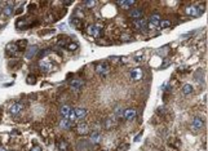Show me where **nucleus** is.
Segmentation results:
<instances>
[{
    "mask_svg": "<svg viewBox=\"0 0 208 151\" xmlns=\"http://www.w3.org/2000/svg\"><path fill=\"white\" fill-rule=\"evenodd\" d=\"M203 12H204V8L199 7V5H190V7L185 8V13L191 16V17H199V16H202Z\"/></svg>",
    "mask_w": 208,
    "mask_h": 151,
    "instance_id": "nucleus-1",
    "label": "nucleus"
},
{
    "mask_svg": "<svg viewBox=\"0 0 208 151\" xmlns=\"http://www.w3.org/2000/svg\"><path fill=\"white\" fill-rule=\"evenodd\" d=\"M101 25H88L87 29H85V31H87V34L89 35V36L92 38H100L101 36Z\"/></svg>",
    "mask_w": 208,
    "mask_h": 151,
    "instance_id": "nucleus-2",
    "label": "nucleus"
},
{
    "mask_svg": "<svg viewBox=\"0 0 208 151\" xmlns=\"http://www.w3.org/2000/svg\"><path fill=\"white\" fill-rule=\"evenodd\" d=\"M95 70H96L97 74H100V75L102 76V78H105V76L110 72V67L106 62H100V64H97L95 66Z\"/></svg>",
    "mask_w": 208,
    "mask_h": 151,
    "instance_id": "nucleus-3",
    "label": "nucleus"
},
{
    "mask_svg": "<svg viewBox=\"0 0 208 151\" xmlns=\"http://www.w3.org/2000/svg\"><path fill=\"white\" fill-rule=\"evenodd\" d=\"M76 133L79 134V136H87V134H89V133H91L89 125H88L87 123H84V122L78 123V125H76Z\"/></svg>",
    "mask_w": 208,
    "mask_h": 151,
    "instance_id": "nucleus-4",
    "label": "nucleus"
},
{
    "mask_svg": "<svg viewBox=\"0 0 208 151\" xmlns=\"http://www.w3.org/2000/svg\"><path fill=\"white\" fill-rule=\"evenodd\" d=\"M48 56L40 58V62H39V64H40V67L43 68V70H45V71H51L52 68H53V59L51 61V59L48 58Z\"/></svg>",
    "mask_w": 208,
    "mask_h": 151,
    "instance_id": "nucleus-5",
    "label": "nucleus"
},
{
    "mask_svg": "<svg viewBox=\"0 0 208 151\" xmlns=\"http://www.w3.org/2000/svg\"><path fill=\"white\" fill-rule=\"evenodd\" d=\"M129 17H131L133 21L141 20V18H143V10L141 9V8H135V9H131V10H129Z\"/></svg>",
    "mask_w": 208,
    "mask_h": 151,
    "instance_id": "nucleus-6",
    "label": "nucleus"
},
{
    "mask_svg": "<svg viewBox=\"0 0 208 151\" xmlns=\"http://www.w3.org/2000/svg\"><path fill=\"white\" fill-rule=\"evenodd\" d=\"M22 110H23V105H22L21 102H14L12 106H10L9 109V114L13 115V116H16V115L21 114Z\"/></svg>",
    "mask_w": 208,
    "mask_h": 151,
    "instance_id": "nucleus-7",
    "label": "nucleus"
},
{
    "mask_svg": "<svg viewBox=\"0 0 208 151\" xmlns=\"http://www.w3.org/2000/svg\"><path fill=\"white\" fill-rule=\"evenodd\" d=\"M38 53H39V46L38 45H31L30 48H27L26 53H25V57H26L27 59H31V58H34Z\"/></svg>",
    "mask_w": 208,
    "mask_h": 151,
    "instance_id": "nucleus-8",
    "label": "nucleus"
},
{
    "mask_svg": "<svg viewBox=\"0 0 208 151\" xmlns=\"http://www.w3.org/2000/svg\"><path fill=\"white\" fill-rule=\"evenodd\" d=\"M203 127H204V122H203V119H202V118H199V116L193 118V122H191V128H193L194 131L202 129Z\"/></svg>",
    "mask_w": 208,
    "mask_h": 151,
    "instance_id": "nucleus-9",
    "label": "nucleus"
},
{
    "mask_svg": "<svg viewBox=\"0 0 208 151\" xmlns=\"http://www.w3.org/2000/svg\"><path fill=\"white\" fill-rule=\"evenodd\" d=\"M115 125H116V118H115V116H109V118H106V120L104 122V128H105V129H107V131L113 129Z\"/></svg>",
    "mask_w": 208,
    "mask_h": 151,
    "instance_id": "nucleus-10",
    "label": "nucleus"
},
{
    "mask_svg": "<svg viewBox=\"0 0 208 151\" xmlns=\"http://www.w3.org/2000/svg\"><path fill=\"white\" fill-rule=\"evenodd\" d=\"M142 76H143V72H142V70H141L140 67L133 68V70L131 71V79H132L133 81L141 80V79H142Z\"/></svg>",
    "mask_w": 208,
    "mask_h": 151,
    "instance_id": "nucleus-11",
    "label": "nucleus"
},
{
    "mask_svg": "<svg viewBox=\"0 0 208 151\" xmlns=\"http://www.w3.org/2000/svg\"><path fill=\"white\" fill-rule=\"evenodd\" d=\"M133 25H135V27L137 30H140V31H143V30L148 29V20H145V18H141V20H137L133 22Z\"/></svg>",
    "mask_w": 208,
    "mask_h": 151,
    "instance_id": "nucleus-12",
    "label": "nucleus"
},
{
    "mask_svg": "<svg viewBox=\"0 0 208 151\" xmlns=\"http://www.w3.org/2000/svg\"><path fill=\"white\" fill-rule=\"evenodd\" d=\"M137 116V111L135 109H127L126 111L123 112V119L126 120H132Z\"/></svg>",
    "mask_w": 208,
    "mask_h": 151,
    "instance_id": "nucleus-13",
    "label": "nucleus"
},
{
    "mask_svg": "<svg viewBox=\"0 0 208 151\" xmlns=\"http://www.w3.org/2000/svg\"><path fill=\"white\" fill-rule=\"evenodd\" d=\"M14 8H13V3H7V5H5L4 8H3V14H4V17H10V16H13V13H14Z\"/></svg>",
    "mask_w": 208,
    "mask_h": 151,
    "instance_id": "nucleus-14",
    "label": "nucleus"
},
{
    "mask_svg": "<svg viewBox=\"0 0 208 151\" xmlns=\"http://www.w3.org/2000/svg\"><path fill=\"white\" fill-rule=\"evenodd\" d=\"M84 80H82V79H75V80H71L70 81V87L73 88L74 90H80L83 87H84Z\"/></svg>",
    "mask_w": 208,
    "mask_h": 151,
    "instance_id": "nucleus-15",
    "label": "nucleus"
},
{
    "mask_svg": "<svg viewBox=\"0 0 208 151\" xmlns=\"http://www.w3.org/2000/svg\"><path fill=\"white\" fill-rule=\"evenodd\" d=\"M18 45L16 43H9L7 45V52L10 54V56H16V54H18Z\"/></svg>",
    "mask_w": 208,
    "mask_h": 151,
    "instance_id": "nucleus-16",
    "label": "nucleus"
},
{
    "mask_svg": "<svg viewBox=\"0 0 208 151\" xmlns=\"http://www.w3.org/2000/svg\"><path fill=\"white\" fill-rule=\"evenodd\" d=\"M89 139L92 143H100L102 139V134L98 133V132H92V133H89Z\"/></svg>",
    "mask_w": 208,
    "mask_h": 151,
    "instance_id": "nucleus-17",
    "label": "nucleus"
},
{
    "mask_svg": "<svg viewBox=\"0 0 208 151\" xmlns=\"http://www.w3.org/2000/svg\"><path fill=\"white\" fill-rule=\"evenodd\" d=\"M74 112H75V116H76V120H82L87 116V110L85 109H82V107H78V109H74Z\"/></svg>",
    "mask_w": 208,
    "mask_h": 151,
    "instance_id": "nucleus-18",
    "label": "nucleus"
},
{
    "mask_svg": "<svg viewBox=\"0 0 208 151\" xmlns=\"http://www.w3.org/2000/svg\"><path fill=\"white\" fill-rule=\"evenodd\" d=\"M71 110H73V109H71L69 105H63L62 107L60 109V114H61V116H62L63 119H67L69 115H70V112H71Z\"/></svg>",
    "mask_w": 208,
    "mask_h": 151,
    "instance_id": "nucleus-19",
    "label": "nucleus"
},
{
    "mask_svg": "<svg viewBox=\"0 0 208 151\" xmlns=\"http://www.w3.org/2000/svg\"><path fill=\"white\" fill-rule=\"evenodd\" d=\"M116 4L120 5L122 8H124V9H129V8L132 7V5H135L136 3L132 1V0H124V1H116Z\"/></svg>",
    "mask_w": 208,
    "mask_h": 151,
    "instance_id": "nucleus-20",
    "label": "nucleus"
},
{
    "mask_svg": "<svg viewBox=\"0 0 208 151\" xmlns=\"http://www.w3.org/2000/svg\"><path fill=\"white\" fill-rule=\"evenodd\" d=\"M74 123H71L69 119H62L60 122V127L62 128V129H70L71 127H73Z\"/></svg>",
    "mask_w": 208,
    "mask_h": 151,
    "instance_id": "nucleus-21",
    "label": "nucleus"
},
{
    "mask_svg": "<svg viewBox=\"0 0 208 151\" xmlns=\"http://www.w3.org/2000/svg\"><path fill=\"white\" fill-rule=\"evenodd\" d=\"M193 92H194V88L191 87L190 84H185V85L182 87V94H184V96H189Z\"/></svg>",
    "mask_w": 208,
    "mask_h": 151,
    "instance_id": "nucleus-22",
    "label": "nucleus"
},
{
    "mask_svg": "<svg viewBox=\"0 0 208 151\" xmlns=\"http://www.w3.org/2000/svg\"><path fill=\"white\" fill-rule=\"evenodd\" d=\"M150 23H152V25H155V26H159V22H160V16L159 14H152L150 18L148 20Z\"/></svg>",
    "mask_w": 208,
    "mask_h": 151,
    "instance_id": "nucleus-23",
    "label": "nucleus"
},
{
    "mask_svg": "<svg viewBox=\"0 0 208 151\" xmlns=\"http://www.w3.org/2000/svg\"><path fill=\"white\" fill-rule=\"evenodd\" d=\"M73 17H74V18H78V20H82V21H83V18H84V12H83V9H80V8H78V9H75V12H74Z\"/></svg>",
    "mask_w": 208,
    "mask_h": 151,
    "instance_id": "nucleus-24",
    "label": "nucleus"
},
{
    "mask_svg": "<svg viewBox=\"0 0 208 151\" xmlns=\"http://www.w3.org/2000/svg\"><path fill=\"white\" fill-rule=\"evenodd\" d=\"M58 149L61 151H67L69 150V143L66 141H60L58 142Z\"/></svg>",
    "mask_w": 208,
    "mask_h": 151,
    "instance_id": "nucleus-25",
    "label": "nucleus"
},
{
    "mask_svg": "<svg viewBox=\"0 0 208 151\" xmlns=\"http://www.w3.org/2000/svg\"><path fill=\"white\" fill-rule=\"evenodd\" d=\"M71 23H73V26L75 27V29H80V27H82V25H83V21L73 17V20H71Z\"/></svg>",
    "mask_w": 208,
    "mask_h": 151,
    "instance_id": "nucleus-26",
    "label": "nucleus"
},
{
    "mask_svg": "<svg viewBox=\"0 0 208 151\" xmlns=\"http://www.w3.org/2000/svg\"><path fill=\"white\" fill-rule=\"evenodd\" d=\"M79 48V45H78V43H75V42H70L66 45V49L67 51H76V49Z\"/></svg>",
    "mask_w": 208,
    "mask_h": 151,
    "instance_id": "nucleus-27",
    "label": "nucleus"
},
{
    "mask_svg": "<svg viewBox=\"0 0 208 151\" xmlns=\"http://www.w3.org/2000/svg\"><path fill=\"white\" fill-rule=\"evenodd\" d=\"M17 45H18V49L19 51H25V49L27 48V40H19V42L17 43Z\"/></svg>",
    "mask_w": 208,
    "mask_h": 151,
    "instance_id": "nucleus-28",
    "label": "nucleus"
},
{
    "mask_svg": "<svg viewBox=\"0 0 208 151\" xmlns=\"http://www.w3.org/2000/svg\"><path fill=\"white\" fill-rule=\"evenodd\" d=\"M159 26L162 27V29H167V27L171 26V21L170 20H160Z\"/></svg>",
    "mask_w": 208,
    "mask_h": 151,
    "instance_id": "nucleus-29",
    "label": "nucleus"
},
{
    "mask_svg": "<svg viewBox=\"0 0 208 151\" xmlns=\"http://www.w3.org/2000/svg\"><path fill=\"white\" fill-rule=\"evenodd\" d=\"M69 43H70V40H69V39H60L57 42V45L58 46H62V48H66V45H67Z\"/></svg>",
    "mask_w": 208,
    "mask_h": 151,
    "instance_id": "nucleus-30",
    "label": "nucleus"
},
{
    "mask_svg": "<svg viewBox=\"0 0 208 151\" xmlns=\"http://www.w3.org/2000/svg\"><path fill=\"white\" fill-rule=\"evenodd\" d=\"M96 4H97V3L95 1V0H87V1L83 3V5H84V7H87V8H95Z\"/></svg>",
    "mask_w": 208,
    "mask_h": 151,
    "instance_id": "nucleus-31",
    "label": "nucleus"
},
{
    "mask_svg": "<svg viewBox=\"0 0 208 151\" xmlns=\"http://www.w3.org/2000/svg\"><path fill=\"white\" fill-rule=\"evenodd\" d=\"M120 39L123 40V42H131L132 38H131V35H128V34H123L120 36Z\"/></svg>",
    "mask_w": 208,
    "mask_h": 151,
    "instance_id": "nucleus-32",
    "label": "nucleus"
},
{
    "mask_svg": "<svg viewBox=\"0 0 208 151\" xmlns=\"http://www.w3.org/2000/svg\"><path fill=\"white\" fill-rule=\"evenodd\" d=\"M26 80L29 84H35V76H27Z\"/></svg>",
    "mask_w": 208,
    "mask_h": 151,
    "instance_id": "nucleus-33",
    "label": "nucleus"
},
{
    "mask_svg": "<svg viewBox=\"0 0 208 151\" xmlns=\"http://www.w3.org/2000/svg\"><path fill=\"white\" fill-rule=\"evenodd\" d=\"M30 151H41V147L38 146V145H34V146L30 149Z\"/></svg>",
    "mask_w": 208,
    "mask_h": 151,
    "instance_id": "nucleus-34",
    "label": "nucleus"
},
{
    "mask_svg": "<svg viewBox=\"0 0 208 151\" xmlns=\"http://www.w3.org/2000/svg\"><path fill=\"white\" fill-rule=\"evenodd\" d=\"M47 21H56V20H54V17L52 14H48L47 16Z\"/></svg>",
    "mask_w": 208,
    "mask_h": 151,
    "instance_id": "nucleus-35",
    "label": "nucleus"
},
{
    "mask_svg": "<svg viewBox=\"0 0 208 151\" xmlns=\"http://www.w3.org/2000/svg\"><path fill=\"white\" fill-rule=\"evenodd\" d=\"M62 4L63 5H71V4H73V1H63Z\"/></svg>",
    "mask_w": 208,
    "mask_h": 151,
    "instance_id": "nucleus-36",
    "label": "nucleus"
},
{
    "mask_svg": "<svg viewBox=\"0 0 208 151\" xmlns=\"http://www.w3.org/2000/svg\"><path fill=\"white\" fill-rule=\"evenodd\" d=\"M0 151H8L5 147H3V146H0Z\"/></svg>",
    "mask_w": 208,
    "mask_h": 151,
    "instance_id": "nucleus-37",
    "label": "nucleus"
},
{
    "mask_svg": "<svg viewBox=\"0 0 208 151\" xmlns=\"http://www.w3.org/2000/svg\"><path fill=\"white\" fill-rule=\"evenodd\" d=\"M140 137H141V134H138V136L135 138V141H138V139H140Z\"/></svg>",
    "mask_w": 208,
    "mask_h": 151,
    "instance_id": "nucleus-38",
    "label": "nucleus"
},
{
    "mask_svg": "<svg viewBox=\"0 0 208 151\" xmlns=\"http://www.w3.org/2000/svg\"><path fill=\"white\" fill-rule=\"evenodd\" d=\"M0 12H3V8L1 7H0Z\"/></svg>",
    "mask_w": 208,
    "mask_h": 151,
    "instance_id": "nucleus-39",
    "label": "nucleus"
}]
</instances>
